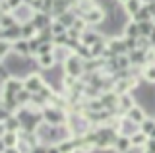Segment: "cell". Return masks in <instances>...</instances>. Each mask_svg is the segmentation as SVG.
<instances>
[{
    "instance_id": "6da1fadb",
    "label": "cell",
    "mask_w": 155,
    "mask_h": 153,
    "mask_svg": "<svg viewBox=\"0 0 155 153\" xmlns=\"http://www.w3.org/2000/svg\"><path fill=\"white\" fill-rule=\"evenodd\" d=\"M64 68H66L68 76H72V78H80L81 72L85 70V64H84V60H81L78 54H70L66 58V62H64Z\"/></svg>"
},
{
    "instance_id": "7a4b0ae2",
    "label": "cell",
    "mask_w": 155,
    "mask_h": 153,
    "mask_svg": "<svg viewBox=\"0 0 155 153\" xmlns=\"http://www.w3.org/2000/svg\"><path fill=\"white\" fill-rule=\"evenodd\" d=\"M43 120L54 126H62L66 124V114L60 112V109H52V107H45L43 109Z\"/></svg>"
},
{
    "instance_id": "3957f363",
    "label": "cell",
    "mask_w": 155,
    "mask_h": 153,
    "mask_svg": "<svg viewBox=\"0 0 155 153\" xmlns=\"http://www.w3.org/2000/svg\"><path fill=\"white\" fill-rule=\"evenodd\" d=\"M23 83H25V89L29 93H39L43 89V78L41 76H37V74H31V76H27V80H23Z\"/></svg>"
},
{
    "instance_id": "277c9868",
    "label": "cell",
    "mask_w": 155,
    "mask_h": 153,
    "mask_svg": "<svg viewBox=\"0 0 155 153\" xmlns=\"http://www.w3.org/2000/svg\"><path fill=\"white\" fill-rule=\"evenodd\" d=\"M2 39H6L10 43H16L19 39H23V33H21V25H12L8 29H2Z\"/></svg>"
},
{
    "instance_id": "5b68a950",
    "label": "cell",
    "mask_w": 155,
    "mask_h": 153,
    "mask_svg": "<svg viewBox=\"0 0 155 153\" xmlns=\"http://www.w3.org/2000/svg\"><path fill=\"white\" fill-rule=\"evenodd\" d=\"M113 149L116 153H130V149H132V140H130V136L120 134L118 140L114 142V147H113Z\"/></svg>"
},
{
    "instance_id": "8992f818",
    "label": "cell",
    "mask_w": 155,
    "mask_h": 153,
    "mask_svg": "<svg viewBox=\"0 0 155 153\" xmlns=\"http://www.w3.org/2000/svg\"><path fill=\"white\" fill-rule=\"evenodd\" d=\"M109 49L114 52L116 56H122V54H128V47H126V41L124 39H113L109 43Z\"/></svg>"
},
{
    "instance_id": "52a82bcc",
    "label": "cell",
    "mask_w": 155,
    "mask_h": 153,
    "mask_svg": "<svg viewBox=\"0 0 155 153\" xmlns=\"http://www.w3.org/2000/svg\"><path fill=\"white\" fill-rule=\"evenodd\" d=\"M19 132H2V147H18Z\"/></svg>"
},
{
    "instance_id": "ba28073f",
    "label": "cell",
    "mask_w": 155,
    "mask_h": 153,
    "mask_svg": "<svg viewBox=\"0 0 155 153\" xmlns=\"http://www.w3.org/2000/svg\"><path fill=\"white\" fill-rule=\"evenodd\" d=\"M126 116H128L130 120H134L136 124H142V122L145 120V118H147V116H145V111H143L142 107H138V105L130 109V111L126 112Z\"/></svg>"
},
{
    "instance_id": "9c48e42d",
    "label": "cell",
    "mask_w": 155,
    "mask_h": 153,
    "mask_svg": "<svg viewBox=\"0 0 155 153\" xmlns=\"http://www.w3.org/2000/svg\"><path fill=\"white\" fill-rule=\"evenodd\" d=\"M12 49H14V52H18L19 56H29V54H31V45H29L27 39H19V41H16Z\"/></svg>"
},
{
    "instance_id": "30bf717a",
    "label": "cell",
    "mask_w": 155,
    "mask_h": 153,
    "mask_svg": "<svg viewBox=\"0 0 155 153\" xmlns=\"http://www.w3.org/2000/svg\"><path fill=\"white\" fill-rule=\"evenodd\" d=\"M81 18H84L87 23H97V21L103 20V10H101V8H89Z\"/></svg>"
},
{
    "instance_id": "8fae6325",
    "label": "cell",
    "mask_w": 155,
    "mask_h": 153,
    "mask_svg": "<svg viewBox=\"0 0 155 153\" xmlns=\"http://www.w3.org/2000/svg\"><path fill=\"white\" fill-rule=\"evenodd\" d=\"M130 140H132V147H145V143L149 142V136L142 130H138L136 134L130 136Z\"/></svg>"
},
{
    "instance_id": "7c38bea8",
    "label": "cell",
    "mask_w": 155,
    "mask_h": 153,
    "mask_svg": "<svg viewBox=\"0 0 155 153\" xmlns=\"http://www.w3.org/2000/svg\"><path fill=\"white\" fill-rule=\"evenodd\" d=\"M145 49H136V50H130L128 52V58H130V64H143L145 62Z\"/></svg>"
},
{
    "instance_id": "4fadbf2b",
    "label": "cell",
    "mask_w": 155,
    "mask_h": 153,
    "mask_svg": "<svg viewBox=\"0 0 155 153\" xmlns=\"http://www.w3.org/2000/svg\"><path fill=\"white\" fill-rule=\"evenodd\" d=\"M99 41H103V37H101L99 33H89V31L81 33V43L87 45V47H93L95 43H99Z\"/></svg>"
},
{
    "instance_id": "5bb4252c",
    "label": "cell",
    "mask_w": 155,
    "mask_h": 153,
    "mask_svg": "<svg viewBox=\"0 0 155 153\" xmlns=\"http://www.w3.org/2000/svg\"><path fill=\"white\" fill-rule=\"evenodd\" d=\"M54 52L52 54H41L39 56V66L41 68H45V70H48V68H54Z\"/></svg>"
},
{
    "instance_id": "9a60e30c",
    "label": "cell",
    "mask_w": 155,
    "mask_h": 153,
    "mask_svg": "<svg viewBox=\"0 0 155 153\" xmlns=\"http://www.w3.org/2000/svg\"><path fill=\"white\" fill-rule=\"evenodd\" d=\"M126 37H134V39H140L142 37V31H140V23H136L134 20L126 25Z\"/></svg>"
},
{
    "instance_id": "2e32d148",
    "label": "cell",
    "mask_w": 155,
    "mask_h": 153,
    "mask_svg": "<svg viewBox=\"0 0 155 153\" xmlns=\"http://www.w3.org/2000/svg\"><path fill=\"white\" fill-rule=\"evenodd\" d=\"M151 16H153V14L149 12V8H147V6H145V8H142V10L136 14V16H132V20H134L136 23H142V21H151Z\"/></svg>"
},
{
    "instance_id": "e0dca14e",
    "label": "cell",
    "mask_w": 155,
    "mask_h": 153,
    "mask_svg": "<svg viewBox=\"0 0 155 153\" xmlns=\"http://www.w3.org/2000/svg\"><path fill=\"white\" fill-rule=\"evenodd\" d=\"M48 23H51V20H48L45 14H35V16H33V25H35L39 31H41V29H45Z\"/></svg>"
},
{
    "instance_id": "ac0fdd59",
    "label": "cell",
    "mask_w": 155,
    "mask_h": 153,
    "mask_svg": "<svg viewBox=\"0 0 155 153\" xmlns=\"http://www.w3.org/2000/svg\"><path fill=\"white\" fill-rule=\"evenodd\" d=\"M58 21H60L62 25H66L68 29H70V27H74V23H76V20H74V16H72L70 12H64V14H58Z\"/></svg>"
},
{
    "instance_id": "d6986e66",
    "label": "cell",
    "mask_w": 155,
    "mask_h": 153,
    "mask_svg": "<svg viewBox=\"0 0 155 153\" xmlns=\"http://www.w3.org/2000/svg\"><path fill=\"white\" fill-rule=\"evenodd\" d=\"M140 10H142V2H140V0H128V2H126V12H128L130 16H136Z\"/></svg>"
},
{
    "instance_id": "ffe728a7",
    "label": "cell",
    "mask_w": 155,
    "mask_h": 153,
    "mask_svg": "<svg viewBox=\"0 0 155 153\" xmlns=\"http://www.w3.org/2000/svg\"><path fill=\"white\" fill-rule=\"evenodd\" d=\"M153 29H155V23H151V21H142V23H140V31H142V37H151Z\"/></svg>"
},
{
    "instance_id": "44dd1931",
    "label": "cell",
    "mask_w": 155,
    "mask_h": 153,
    "mask_svg": "<svg viewBox=\"0 0 155 153\" xmlns=\"http://www.w3.org/2000/svg\"><path fill=\"white\" fill-rule=\"evenodd\" d=\"M52 52H54V45H52V43H41L35 54L41 56V54H52Z\"/></svg>"
},
{
    "instance_id": "7402d4cb",
    "label": "cell",
    "mask_w": 155,
    "mask_h": 153,
    "mask_svg": "<svg viewBox=\"0 0 155 153\" xmlns=\"http://www.w3.org/2000/svg\"><path fill=\"white\" fill-rule=\"evenodd\" d=\"M143 78L147 80L149 83H155V62H153V64H147V66H145V70H143Z\"/></svg>"
},
{
    "instance_id": "603a6c76",
    "label": "cell",
    "mask_w": 155,
    "mask_h": 153,
    "mask_svg": "<svg viewBox=\"0 0 155 153\" xmlns=\"http://www.w3.org/2000/svg\"><path fill=\"white\" fill-rule=\"evenodd\" d=\"M140 130L142 132H145L149 136V134H151L153 130H155V120H151V118H145V120L140 124Z\"/></svg>"
},
{
    "instance_id": "cb8c5ba5",
    "label": "cell",
    "mask_w": 155,
    "mask_h": 153,
    "mask_svg": "<svg viewBox=\"0 0 155 153\" xmlns=\"http://www.w3.org/2000/svg\"><path fill=\"white\" fill-rule=\"evenodd\" d=\"M51 29H52V33H54V37H56V35H64V33H68V27H66V25H62V23L58 21V20L51 25Z\"/></svg>"
},
{
    "instance_id": "d4e9b609",
    "label": "cell",
    "mask_w": 155,
    "mask_h": 153,
    "mask_svg": "<svg viewBox=\"0 0 155 153\" xmlns=\"http://www.w3.org/2000/svg\"><path fill=\"white\" fill-rule=\"evenodd\" d=\"M16 25V20H14V16H10V14H2V29H8V27Z\"/></svg>"
},
{
    "instance_id": "484cf974",
    "label": "cell",
    "mask_w": 155,
    "mask_h": 153,
    "mask_svg": "<svg viewBox=\"0 0 155 153\" xmlns=\"http://www.w3.org/2000/svg\"><path fill=\"white\" fill-rule=\"evenodd\" d=\"M10 47H14V43H10V41H6V39H2V45H0V54H2V60H6V54H8Z\"/></svg>"
},
{
    "instance_id": "4316f807",
    "label": "cell",
    "mask_w": 155,
    "mask_h": 153,
    "mask_svg": "<svg viewBox=\"0 0 155 153\" xmlns=\"http://www.w3.org/2000/svg\"><path fill=\"white\" fill-rule=\"evenodd\" d=\"M47 149H48V145H45V143H37L29 153H47Z\"/></svg>"
},
{
    "instance_id": "83f0119b",
    "label": "cell",
    "mask_w": 155,
    "mask_h": 153,
    "mask_svg": "<svg viewBox=\"0 0 155 153\" xmlns=\"http://www.w3.org/2000/svg\"><path fill=\"white\" fill-rule=\"evenodd\" d=\"M2 153H21L19 147H2Z\"/></svg>"
},
{
    "instance_id": "f1b7e54d",
    "label": "cell",
    "mask_w": 155,
    "mask_h": 153,
    "mask_svg": "<svg viewBox=\"0 0 155 153\" xmlns=\"http://www.w3.org/2000/svg\"><path fill=\"white\" fill-rule=\"evenodd\" d=\"M47 153H62V151H60V147H58V145H48Z\"/></svg>"
},
{
    "instance_id": "f546056e",
    "label": "cell",
    "mask_w": 155,
    "mask_h": 153,
    "mask_svg": "<svg viewBox=\"0 0 155 153\" xmlns=\"http://www.w3.org/2000/svg\"><path fill=\"white\" fill-rule=\"evenodd\" d=\"M8 2V6L10 8H16V6H19V0H6Z\"/></svg>"
},
{
    "instance_id": "4dcf8cb0",
    "label": "cell",
    "mask_w": 155,
    "mask_h": 153,
    "mask_svg": "<svg viewBox=\"0 0 155 153\" xmlns=\"http://www.w3.org/2000/svg\"><path fill=\"white\" fill-rule=\"evenodd\" d=\"M149 41H151V45H155V29H153V33H151V37H149Z\"/></svg>"
},
{
    "instance_id": "1f68e13d",
    "label": "cell",
    "mask_w": 155,
    "mask_h": 153,
    "mask_svg": "<svg viewBox=\"0 0 155 153\" xmlns=\"http://www.w3.org/2000/svg\"><path fill=\"white\" fill-rule=\"evenodd\" d=\"M145 153H155V151H147V149H145Z\"/></svg>"
},
{
    "instance_id": "d6a6232c",
    "label": "cell",
    "mask_w": 155,
    "mask_h": 153,
    "mask_svg": "<svg viewBox=\"0 0 155 153\" xmlns=\"http://www.w3.org/2000/svg\"><path fill=\"white\" fill-rule=\"evenodd\" d=\"M122 2H124V4H126V2H128V0H122Z\"/></svg>"
}]
</instances>
